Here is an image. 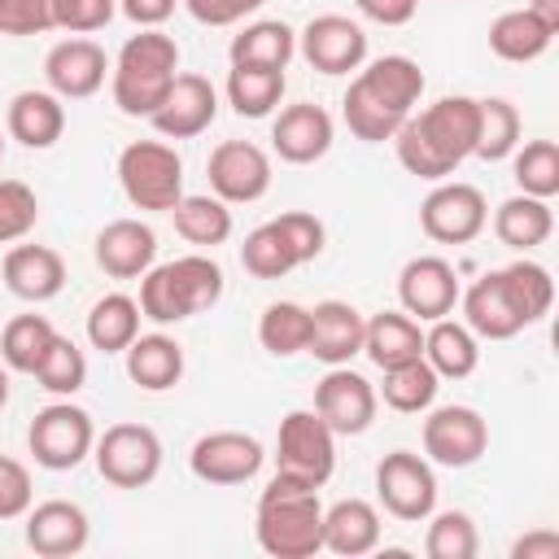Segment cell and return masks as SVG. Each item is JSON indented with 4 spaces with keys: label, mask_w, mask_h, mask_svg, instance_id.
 I'll return each mask as SVG.
<instances>
[{
    "label": "cell",
    "mask_w": 559,
    "mask_h": 559,
    "mask_svg": "<svg viewBox=\"0 0 559 559\" xmlns=\"http://www.w3.org/2000/svg\"><path fill=\"white\" fill-rule=\"evenodd\" d=\"M476 127H480V100L476 96H441L428 109L411 114L393 131L397 162L428 183L450 179L476 148Z\"/></svg>",
    "instance_id": "obj_1"
},
{
    "label": "cell",
    "mask_w": 559,
    "mask_h": 559,
    "mask_svg": "<svg viewBox=\"0 0 559 559\" xmlns=\"http://www.w3.org/2000/svg\"><path fill=\"white\" fill-rule=\"evenodd\" d=\"M419 96H424V70L411 57L389 52V57H380L371 66H358V74L345 87L341 114H345V127L358 140L384 144L411 118Z\"/></svg>",
    "instance_id": "obj_2"
},
{
    "label": "cell",
    "mask_w": 559,
    "mask_h": 559,
    "mask_svg": "<svg viewBox=\"0 0 559 559\" xmlns=\"http://www.w3.org/2000/svg\"><path fill=\"white\" fill-rule=\"evenodd\" d=\"M258 546L275 559H310L323 550V502L319 489L275 472L258 498V520H253Z\"/></svg>",
    "instance_id": "obj_3"
},
{
    "label": "cell",
    "mask_w": 559,
    "mask_h": 559,
    "mask_svg": "<svg viewBox=\"0 0 559 559\" xmlns=\"http://www.w3.org/2000/svg\"><path fill=\"white\" fill-rule=\"evenodd\" d=\"M175 74H179L175 35H166L162 26H140V35H131L118 48V61L109 70L114 105L127 118H153V109L166 100Z\"/></svg>",
    "instance_id": "obj_4"
},
{
    "label": "cell",
    "mask_w": 559,
    "mask_h": 559,
    "mask_svg": "<svg viewBox=\"0 0 559 559\" xmlns=\"http://www.w3.org/2000/svg\"><path fill=\"white\" fill-rule=\"evenodd\" d=\"M223 297V266L210 253H183L140 275V314L153 323H183Z\"/></svg>",
    "instance_id": "obj_5"
},
{
    "label": "cell",
    "mask_w": 559,
    "mask_h": 559,
    "mask_svg": "<svg viewBox=\"0 0 559 559\" xmlns=\"http://www.w3.org/2000/svg\"><path fill=\"white\" fill-rule=\"evenodd\" d=\"M118 183L135 210H175L183 197V162L162 140H131L118 153Z\"/></svg>",
    "instance_id": "obj_6"
},
{
    "label": "cell",
    "mask_w": 559,
    "mask_h": 559,
    "mask_svg": "<svg viewBox=\"0 0 559 559\" xmlns=\"http://www.w3.org/2000/svg\"><path fill=\"white\" fill-rule=\"evenodd\" d=\"M275 472L297 476L323 489L336 472V432L319 419V411H288L275 432Z\"/></svg>",
    "instance_id": "obj_7"
},
{
    "label": "cell",
    "mask_w": 559,
    "mask_h": 559,
    "mask_svg": "<svg viewBox=\"0 0 559 559\" xmlns=\"http://www.w3.org/2000/svg\"><path fill=\"white\" fill-rule=\"evenodd\" d=\"M92 459L114 489H144L162 472V437L148 424H114L96 437Z\"/></svg>",
    "instance_id": "obj_8"
},
{
    "label": "cell",
    "mask_w": 559,
    "mask_h": 559,
    "mask_svg": "<svg viewBox=\"0 0 559 559\" xmlns=\"http://www.w3.org/2000/svg\"><path fill=\"white\" fill-rule=\"evenodd\" d=\"M26 445H31V454H35L39 467H48V472H70V467H79V463L92 454V445H96L92 415H87L83 406H74L70 397H66V402H52V406H44V411L31 419Z\"/></svg>",
    "instance_id": "obj_9"
},
{
    "label": "cell",
    "mask_w": 559,
    "mask_h": 559,
    "mask_svg": "<svg viewBox=\"0 0 559 559\" xmlns=\"http://www.w3.org/2000/svg\"><path fill=\"white\" fill-rule=\"evenodd\" d=\"M376 498L384 502V511L393 520L419 524L437 511V476L432 463L424 454L411 450H393L376 463Z\"/></svg>",
    "instance_id": "obj_10"
},
{
    "label": "cell",
    "mask_w": 559,
    "mask_h": 559,
    "mask_svg": "<svg viewBox=\"0 0 559 559\" xmlns=\"http://www.w3.org/2000/svg\"><path fill=\"white\" fill-rule=\"evenodd\" d=\"M485 223H489L485 192L472 183H459V179L454 183L441 179L419 205V227L437 245H467L485 231Z\"/></svg>",
    "instance_id": "obj_11"
},
{
    "label": "cell",
    "mask_w": 559,
    "mask_h": 559,
    "mask_svg": "<svg viewBox=\"0 0 559 559\" xmlns=\"http://www.w3.org/2000/svg\"><path fill=\"white\" fill-rule=\"evenodd\" d=\"M459 301H463V323L472 328L476 341H511L515 332L528 328V310L515 297L507 266L485 271L467 293H459Z\"/></svg>",
    "instance_id": "obj_12"
},
{
    "label": "cell",
    "mask_w": 559,
    "mask_h": 559,
    "mask_svg": "<svg viewBox=\"0 0 559 559\" xmlns=\"http://www.w3.org/2000/svg\"><path fill=\"white\" fill-rule=\"evenodd\" d=\"M376 406H380V393L367 376L349 371L345 367H328V376L314 384V411L319 419L336 432V437H358L371 428L376 419Z\"/></svg>",
    "instance_id": "obj_13"
},
{
    "label": "cell",
    "mask_w": 559,
    "mask_h": 559,
    "mask_svg": "<svg viewBox=\"0 0 559 559\" xmlns=\"http://www.w3.org/2000/svg\"><path fill=\"white\" fill-rule=\"evenodd\" d=\"M489 450V424L472 406H437L424 419V459L441 467H472Z\"/></svg>",
    "instance_id": "obj_14"
},
{
    "label": "cell",
    "mask_w": 559,
    "mask_h": 559,
    "mask_svg": "<svg viewBox=\"0 0 559 559\" xmlns=\"http://www.w3.org/2000/svg\"><path fill=\"white\" fill-rule=\"evenodd\" d=\"M210 188L227 205H249L271 188V157L249 140H223L205 162Z\"/></svg>",
    "instance_id": "obj_15"
},
{
    "label": "cell",
    "mask_w": 559,
    "mask_h": 559,
    "mask_svg": "<svg viewBox=\"0 0 559 559\" xmlns=\"http://www.w3.org/2000/svg\"><path fill=\"white\" fill-rule=\"evenodd\" d=\"M297 52L319 74H349V70H358L367 61V35H362L358 22H349L341 13H319V17H310L301 26Z\"/></svg>",
    "instance_id": "obj_16"
},
{
    "label": "cell",
    "mask_w": 559,
    "mask_h": 559,
    "mask_svg": "<svg viewBox=\"0 0 559 559\" xmlns=\"http://www.w3.org/2000/svg\"><path fill=\"white\" fill-rule=\"evenodd\" d=\"M262 441L249 437V432H236V428H223V432H205L192 454H188V467L197 480L205 485H245L258 476L262 467Z\"/></svg>",
    "instance_id": "obj_17"
},
{
    "label": "cell",
    "mask_w": 559,
    "mask_h": 559,
    "mask_svg": "<svg viewBox=\"0 0 559 559\" xmlns=\"http://www.w3.org/2000/svg\"><path fill=\"white\" fill-rule=\"evenodd\" d=\"M459 275H454V266L445 262V258H437V253H419V258H411L406 266H402V275H397V301H402V310L411 314V319H424V323H432V319H445L454 306H459Z\"/></svg>",
    "instance_id": "obj_18"
},
{
    "label": "cell",
    "mask_w": 559,
    "mask_h": 559,
    "mask_svg": "<svg viewBox=\"0 0 559 559\" xmlns=\"http://www.w3.org/2000/svg\"><path fill=\"white\" fill-rule=\"evenodd\" d=\"M214 118H218V92H214V83H210L205 74L183 70V74H175L166 100L153 109L148 122H153V131L166 135V140H192V135H201Z\"/></svg>",
    "instance_id": "obj_19"
},
{
    "label": "cell",
    "mask_w": 559,
    "mask_h": 559,
    "mask_svg": "<svg viewBox=\"0 0 559 559\" xmlns=\"http://www.w3.org/2000/svg\"><path fill=\"white\" fill-rule=\"evenodd\" d=\"M105 74H109V57L96 39H61L48 48L44 57V79H48V92H57L61 100H87L105 87Z\"/></svg>",
    "instance_id": "obj_20"
},
{
    "label": "cell",
    "mask_w": 559,
    "mask_h": 559,
    "mask_svg": "<svg viewBox=\"0 0 559 559\" xmlns=\"http://www.w3.org/2000/svg\"><path fill=\"white\" fill-rule=\"evenodd\" d=\"M87 511L79 502H66V498H48L39 507L26 511V546L44 559H70L87 546Z\"/></svg>",
    "instance_id": "obj_21"
},
{
    "label": "cell",
    "mask_w": 559,
    "mask_h": 559,
    "mask_svg": "<svg viewBox=\"0 0 559 559\" xmlns=\"http://www.w3.org/2000/svg\"><path fill=\"white\" fill-rule=\"evenodd\" d=\"M157 258V236L140 218H114L96 231V266L109 280H140Z\"/></svg>",
    "instance_id": "obj_22"
},
{
    "label": "cell",
    "mask_w": 559,
    "mask_h": 559,
    "mask_svg": "<svg viewBox=\"0 0 559 559\" xmlns=\"http://www.w3.org/2000/svg\"><path fill=\"white\" fill-rule=\"evenodd\" d=\"M271 148L284 162H293V166L319 162L332 148V118H328V109L310 105V100L280 109V118L271 122Z\"/></svg>",
    "instance_id": "obj_23"
},
{
    "label": "cell",
    "mask_w": 559,
    "mask_h": 559,
    "mask_svg": "<svg viewBox=\"0 0 559 559\" xmlns=\"http://www.w3.org/2000/svg\"><path fill=\"white\" fill-rule=\"evenodd\" d=\"M362 328L367 319L349 306V301H319L310 310V341H306V354H314L323 367H345L354 354H362Z\"/></svg>",
    "instance_id": "obj_24"
},
{
    "label": "cell",
    "mask_w": 559,
    "mask_h": 559,
    "mask_svg": "<svg viewBox=\"0 0 559 559\" xmlns=\"http://www.w3.org/2000/svg\"><path fill=\"white\" fill-rule=\"evenodd\" d=\"M0 275H4V288L22 301H52L61 288H66V262L57 249L48 245H13L0 262Z\"/></svg>",
    "instance_id": "obj_25"
},
{
    "label": "cell",
    "mask_w": 559,
    "mask_h": 559,
    "mask_svg": "<svg viewBox=\"0 0 559 559\" xmlns=\"http://www.w3.org/2000/svg\"><path fill=\"white\" fill-rule=\"evenodd\" d=\"M380 546V511L367 498H341L323 511V550L358 559Z\"/></svg>",
    "instance_id": "obj_26"
},
{
    "label": "cell",
    "mask_w": 559,
    "mask_h": 559,
    "mask_svg": "<svg viewBox=\"0 0 559 559\" xmlns=\"http://www.w3.org/2000/svg\"><path fill=\"white\" fill-rule=\"evenodd\" d=\"M9 135L26 148H52L66 131V105L57 92H17L9 100Z\"/></svg>",
    "instance_id": "obj_27"
},
{
    "label": "cell",
    "mask_w": 559,
    "mask_h": 559,
    "mask_svg": "<svg viewBox=\"0 0 559 559\" xmlns=\"http://www.w3.org/2000/svg\"><path fill=\"white\" fill-rule=\"evenodd\" d=\"M362 354L384 371L411 358H424V332L419 319H411L406 310H380L367 319L362 328Z\"/></svg>",
    "instance_id": "obj_28"
},
{
    "label": "cell",
    "mask_w": 559,
    "mask_h": 559,
    "mask_svg": "<svg viewBox=\"0 0 559 559\" xmlns=\"http://www.w3.org/2000/svg\"><path fill=\"white\" fill-rule=\"evenodd\" d=\"M127 376L148 389V393H162V389H175L179 376H183V345L166 332H148V336H135L127 349Z\"/></svg>",
    "instance_id": "obj_29"
},
{
    "label": "cell",
    "mask_w": 559,
    "mask_h": 559,
    "mask_svg": "<svg viewBox=\"0 0 559 559\" xmlns=\"http://www.w3.org/2000/svg\"><path fill=\"white\" fill-rule=\"evenodd\" d=\"M424 362L441 380H463V376L476 371L480 345H476V336H472L467 323H459V319L445 314V319H432V328L424 332Z\"/></svg>",
    "instance_id": "obj_30"
},
{
    "label": "cell",
    "mask_w": 559,
    "mask_h": 559,
    "mask_svg": "<svg viewBox=\"0 0 559 559\" xmlns=\"http://www.w3.org/2000/svg\"><path fill=\"white\" fill-rule=\"evenodd\" d=\"M555 231V214H550V201L542 197H507L498 210H493V236L507 245V249H537L546 245Z\"/></svg>",
    "instance_id": "obj_31"
},
{
    "label": "cell",
    "mask_w": 559,
    "mask_h": 559,
    "mask_svg": "<svg viewBox=\"0 0 559 559\" xmlns=\"http://www.w3.org/2000/svg\"><path fill=\"white\" fill-rule=\"evenodd\" d=\"M231 66H266V70H284L297 52V31L280 17H262L249 22L240 35H231Z\"/></svg>",
    "instance_id": "obj_32"
},
{
    "label": "cell",
    "mask_w": 559,
    "mask_h": 559,
    "mask_svg": "<svg viewBox=\"0 0 559 559\" xmlns=\"http://www.w3.org/2000/svg\"><path fill=\"white\" fill-rule=\"evenodd\" d=\"M140 301L127 293H105L100 301H92L87 310V341L100 354H122L135 336H140Z\"/></svg>",
    "instance_id": "obj_33"
},
{
    "label": "cell",
    "mask_w": 559,
    "mask_h": 559,
    "mask_svg": "<svg viewBox=\"0 0 559 559\" xmlns=\"http://www.w3.org/2000/svg\"><path fill=\"white\" fill-rule=\"evenodd\" d=\"M550 39H555V31H546L528 9H507V13H498L489 22V48H493V57L515 61V66L537 61L550 48Z\"/></svg>",
    "instance_id": "obj_34"
},
{
    "label": "cell",
    "mask_w": 559,
    "mask_h": 559,
    "mask_svg": "<svg viewBox=\"0 0 559 559\" xmlns=\"http://www.w3.org/2000/svg\"><path fill=\"white\" fill-rule=\"evenodd\" d=\"M170 214H175V231L197 249H214L231 236V210L210 192H192V197L183 192Z\"/></svg>",
    "instance_id": "obj_35"
},
{
    "label": "cell",
    "mask_w": 559,
    "mask_h": 559,
    "mask_svg": "<svg viewBox=\"0 0 559 559\" xmlns=\"http://www.w3.org/2000/svg\"><path fill=\"white\" fill-rule=\"evenodd\" d=\"M57 341V328L44 319V314H13L0 332V362L9 371H22V376H35V367L44 362V354L52 349Z\"/></svg>",
    "instance_id": "obj_36"
},
{
    "label": "cell",
    "mask_w": 559,
    "mask_h": 559,
    "mask_svg": "<svg viewBox=\"0 0 559 559\" xmlns=\"http://www.w3.org/2000/svg\"><path fill=\"white\" fill-rule=\"evenodd\" d=\"M437 389H441V376L424 362V358H411V362H397V367H384V384H380V397L389 411L397 415H419L437 402Z\"/></svg>",
    "instance_id": "obj_37"
},
{
    "label": "cell",
    "mask_w": 559,
    "mask_h": 559,
    "mask_svg": "<svg viewBox=\"0 0 559 559\" xmlns=\"http://www.w3.org/2000/svg\"><path fill=\"white\" fill-rule=\"evenodd\" d=\"M280 100H284V70H266V66L227 70V105L240 118H266Z\"/></svg>",
    "instance_id": "obj_38"
},
{
    "label": "cell",
    "mask_w": 559,
    "mask_h": 559,
    "mask_svg": "<svg viewBox=\"0 0 559 559\" xmlns=\"http://www.w3.org/2000/svg\"><path fill=\"white\" fill-rule=\"evenodd\" d=\"M258 341L266 354L275 358H293V354H306V341H310V310L297 306V301H271L258 319Z\"/></svg>",
    "instance_id": "obj_39"
},
{
    "label": "cell",
    "mask_w": 559,
    "mask_h": 559,
    "mask_svg": "<svg viewBox=\"0 0 559 559\" xmlns=\"http://www.w3.org/2000/svg\"><path fill=\"white\" fill-rule=\"evenodd\" d=\"M520 144V109L502 96H485L480 100V127H476V148L472 157L480 162H502L511 157Z\"/></svg>",
    "instance_id": "obj_40"
},
{
    "label": "cell",
    "mask_w": 559,
    "mask_h": 559,
    "mask_svg": "<svg viewBox=\"0 0 559 559\" xmlns=\"http://www.w3.org/2000/svg\"><path fill=\"white\" fill-rule=\"evenodd\" d=\"M515 183L524 197H542L550 201L559 192V144L555 140H528L524 148H515Z\"/></svg>",
    "instance_id": "obj_41"
},
{
    "label": "cell",
    "mask_w": 559,
    "mask_h": 559,
    "mask_svg": "<svg viewBox=\"0 0 559 559\" xmlns=\"http://www.w3.org/2000/svg\"><path fill=\"white\" fill-rule=\"evenodd\" d=\"M240 266H245L253 280H284V275L297 266V258H293L288 240L280 236V227H275V223H262V227H253V231L245 236V245H240Z\"/></svg>",
    "instance_id": "obj_42"
},
{
    "label": "cell",
    "mask_w": 559,
    "mask_h": 559,
    "mask_svg": "<svg viewBox=\"0 0 559 559\" xmlns=\"http://www.w3.org/2000/svg\"><path fill=\"white\" fill-rule=\"evenodd\" d=\"M476 550H480V533L467 511L428 515V533H424L428 559H476Z\"/></svg>",
    "instance_id": "obj_43"
},
{
    "label": "cell",
    "mask_w": 559,
    "mask_h": 559,
    "mask_svg": "<svg viewBox=\"0 0 559 559\" xmlns=\"http://www.w3.org/2000/svg\"><path fill=\"white\" fill-rule=\"evenodd\" d=\"M35 380H39V389H48L57 397L79 393L87 384V358H83V349L70 336H57L52 349L44 354V362L35 367Z\"/></svg>",
    "instance_id": "obj_44"
},
{
    "label": "cell",
    "mask_w": 559,
    "mask_h": 559,
    "mask_svg": "<svg viewBox=\"0 0 559 559\" xmlns=\"http://www.w3.org/2000/svg\"><path fill=\"white\" fill-rule=\"evenodd\" d=\"M39 223V197L22 179H0V245L22 240Z\"/></svg>",
    "instance_id": "obj_45"
},
{
    "label": "cell",
    "mask_w": 559,
    "mask_h": 559,
    "mask_svg": "<svg viewBox=\"0 0 559 559\" xmlns=\"http://www.w3.org/2000/svg\"><path fill=\"white\" fill-rule=\"evenodd\" d=\"M507 275H511L515 297H520V301H524V310H528V323L546 319V314H550V301H555V280H550V271H546L542 262L520 258V262H511V266H507Z\"/></svg>",
    "instance_id": "obj_46"
},
{
    "label": "cell",
    "mask_w": 559,
    "mask_h": 559,
    "mask_svg": "<svg viewBox=\"0 0 559 559\" xmlns=\"http://www.w3.org/2000/svg\"><path fill=\"white\" fill-rule=\"evenodd\" d=\"M52 9V26L70 31V35H92L105 31L109 17L118 13V0H48Z\"/></svg>",
    "instance_id": "obj_47"
},
{
    "label": "cell",
    "mask_w": 559,
    "mask_h": 559,
    "mask_svg": "<svg viewBox=\"0 0 559 559\" xmlns=\"http://www.w3.org/2000/svg\"><path fill=\"white\" fill-rule=\"evenodd\" d=\"M271 223H275L280 236L288 240L297 266H301V262H314V258L323 253V245H328V227H323L314 214H306V210H288V214H280V218H271Z\"/></svg>",
    "instance_id": "obj_48"
},
{
    "label": "cell",
    "mask_w": 559,
    "mask_h": 559,
    "mask_svg": "<svg viewBox=\"0 0 559 559\" xmlns=\"http://www.w3.org/2000/svg\"><path fill=\"white\" fill-rule=\"evenodd\" d=\"M52 31L48 0H0V35H39Z\"/></svg>",
    "instance_id": "obj_49"
},
{
    "label": "cell",
    "mask_w": 559,
    "mask_h": 559,
    "mask_svg": "<svg viewBox=\"0 0 559 559\" xmlns=\"http://www.w3.org/2000/svg\"><path fill=\"white\" fill-rule=\"evenodd\" d=\"M31 472L17 459H0V520H17L31 511Z\"/></svg>",
    "instance_id": "obj_50"
},
{
    "label": "cell",
    "mask_w": 559,
    "mask_h": 559,
    "mask_svg": "<svg viewBox=\"0 0 559 559\" xmlns=\"http://www.w3.org/2000/svg\"><path fill=\"white\" fill-rule=\"evenodd\" d=\"M266 0H183V9L201 22V26H236L245 13L262 9Z\"/></svg>",
    "instance_id": "obj_51"
},
{
    "label": "cell",
    "mask_w": 559,
    "mask_h": 559,
    "mask_svg": "<svg viewBox=\"0 0 559 559\" xmlns=\"http://www.w3.org/2000/svg\"><path fill=\"white\" fill-rule=\"evenodd\" d=\"M354 4H358L362 17H371V22H380V26H402V22H411L415 9H419V0H354Z\"/></svg>",
    "instance_id": "obj_52"
},
{
    "label": "cell",
    "mask_w": 559,
    "mask_h": 559,
    "mask_svg": "<svg viewBox=\"0 0 559 559\" xmlns=\"http://www.w3.org/2000/svg\"><path fill=\"white\" fill-rule=\"evenodd\" d=\"M511 559H559V533L555 528H537V533L520 537L511 546Z\"/></svg>",
    "instance_id": "obj_53"
},
{
    "label": "cell",
    "mask_w": 559,
    "mask_h": 559,
    "mask_svg": "<svg viewBox=\"0 0 559 559\" xmlns=\"http://www.w3.org/2000/svg\"><path fill=\"white\" fill-rule=\"evenodd\" d=\"M118 9L135 22V26H162L175 13V0H118Z\"/></svg>",
    "instance_id": "obj_54"
},
{
    "label": "cell",
    "mask_w": 559,
    "mask_h": 559,
    "mask_svg": "<svg viewBox=\"0 0 559 559\" xmlns=\"http://www.w3.org/2000/svg\"><path fill=\"white\" fill-rule=\"evenodd\" d=\"M524 9H528L546 31H555V35H559V0H528Z\"/></svg>",
    "instance_id": "obj_55"
},
{
    "label": "cell",
    "mask_w": 559,
    "mask_h": 559,
    "mask_svg": "<svg viewBox=\"0 0 559 559\" xmlns=\"http://www.w3.org/2000/svg\"><path fill=\"white\" fill-rule=\"evenodd\" d=\"M4 402H9V367L0 362V411H4Z\"/></svg>",
    "instance_id": "obj_56"
},
{
    "label": "cell",
    "mask_w": 559,
    "mask_h": 559,
    "mask_svg": "<svg viewBox=\"0 0 559 559\" xmlns=\"http://www.w3.org/2000/svg\"><path fill=\"white\" fill-rule=\"evenodd\" d=\"M0 157H4V135H0Z\"/></svg>",
    "instance_id": "obj_57"
},
{
    "label": "cell",
    "mask_w": 559,
    "mask_h": 559,
    "mask_svg": "<svg viewBox=\"0 0 559 559\" xmlns=\"http://www.w3.org/2000/svg\"><path fill=\"white\" fill-rule=\"evenodd\" d=\"M0 459H4V454H0Z\"/></svg>",
    "instance_id": "obj_58"
}]
</instances>
